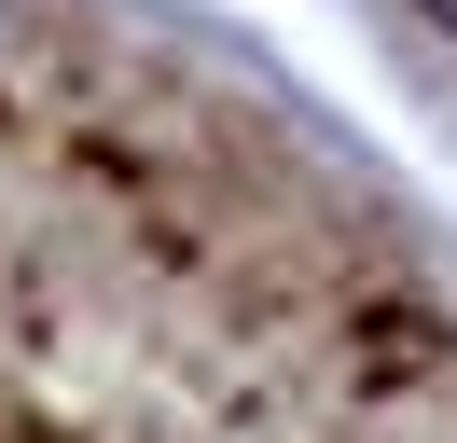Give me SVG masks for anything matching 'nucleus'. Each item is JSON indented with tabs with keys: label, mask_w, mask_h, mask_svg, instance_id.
<instances>
[{
	"label": "nucleus",
	"mask_w": 457,
	"mask_h": 443,
	"mask_svg": "<svg viewBox=\"0 0 457 443\" xmlns=\"http://www.w3.org/2000/svg\"><path fill=\"white\" fill-rule=\"evenodd\" d=\"M429 28H457V0H429Z\"/></svg>",
	"instance_id": "nucleus-1"
}]
</instances>
